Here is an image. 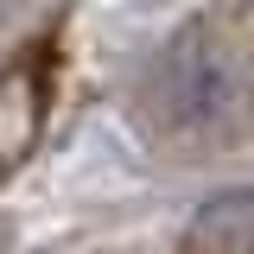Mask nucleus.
I'll list each match as a JSON object with an SVG mask.
<instances>
[{
	"instance_id": "obj_2",
	"label": "nucleus",
	"mask_w": 254,
	"mask_h": 254,
	"mask_svg": "<svg viewBox=\"0 0 254 254\" xmlns=\"http://www.w3.org/2000/svg\"><path fill=\"white\" fill-rule=\"evenodd\" d=\"M178 254H254V185L203 197L178 222Z\"/></svg>"
},
{
	"instance_id": "obj_1",
	"label": "nucleus",
	"mask_w": 254,
	"mask_h": 254,
	"mask_svg": "<svg viewBox=\"0 0 254 254\" xmlns=\"http://www.w3.org/2000/svg\"><path fill=\"white\" fill-rule=\"evenodd\" d=\"M242 108H248V64L210 32H178L146 70V115L172 140L222 133L242 121Z\"/></svg>"
}]
</instances>
